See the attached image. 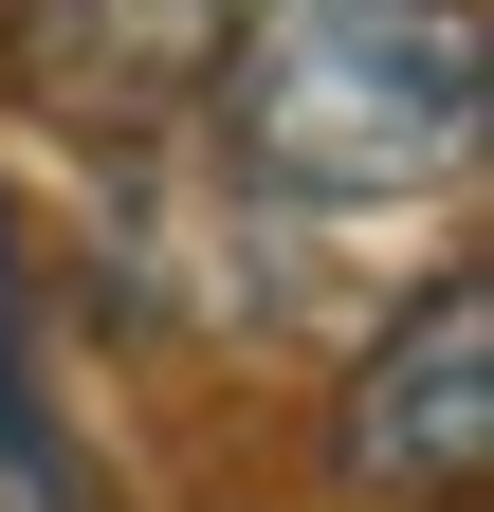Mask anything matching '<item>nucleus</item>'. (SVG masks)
<instances>
[{"instance_id":"1","label":"nucleus","mask_w":494,"mask_h":512,"mask_svg":"<svg viewBox=\"0 0 494 512\" xmlns=\"http://www.w3.org/2000/svg\"><path fill=\"white\" fill-rule=\"evenodd\" d=\"M202 128L257 202H440L476 183V128H494V37L476 0H220V55H202Z\"/></svg>"},{"instance_id":"2","label":"nucleus","mask_w":494,"mask_h":512,"mask_svg":"<svg viewBox=\"0 0 494 512\" xmlns=\"http://www.w3.org/2000/svg\"><path fill=\"white\" fill-rule=\"evenodd\" d=\"M330 476L366 512H476L494 494V275L476 256H440L366 330V366L330 384Z\"/></svg>"},{"instance_id":"3","label":"nucleus","mask_w":494,"mask_h":512,"mask_svg":"<svg viewBox=\"0 0 494 512\" xmlns=\"http://www.w3.org/2000/svg\"><path fill=\"white\" fill-rule=\"evenodd\" d=\"M202 55H220V0H0V74L55 128H92V147L183 128L202 110Z\"/></svg>"}]
</instances>
